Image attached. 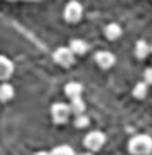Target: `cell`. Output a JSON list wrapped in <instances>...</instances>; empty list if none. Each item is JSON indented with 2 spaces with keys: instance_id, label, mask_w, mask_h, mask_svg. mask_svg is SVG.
I'll return each mask as SVG.
<instances>
[{
  "instance_id": "3",
  "label": "cell",
  "mask_w": 152,
  "mask_h": 155,
  "mask_svg": "<svg viewBox=\"0 0 152 155\" xmlns=\"http://www.w3.org/2000/svg\"><path fill=\"white\" fill-rule=\"evenodd\" d=\"M69 105L66 103H54V105L51 106V116H52V121L58 125H64L68 120H69Z\"/></svg>"
},
{
  "instance_id": "10",
  "label": "cell",
  "mask_w": 152,
  "mask_h": 155,
  "mask_svg": "<svg viewBox=\"0 0 152 155\" xmlns=\"http://www.w3.org/2000/svg\"><path fill=\"white\" fill-rule=\"evenodd\" d=\"M85 110H86V103L81 100V98L71 100V103H69V111L71 113H74L76 116H79V115H85Z\"/></svg>"
},
{
  "instance_id": "19",
  "label": "cell",
  "mask_w": 152,
  "mask_h": 155,
  "mask_svg": "<svg viewBox=\"0 0 152 155\" xmlns=\"http://www.w3.org/2000/svg\"><path fill=\"white\" fill-rule=\"evenodd\" d=\"M79 155H93V153H79Z\"/></svg>"
},
{
  "instance_id": "20",
  "label": "cell",
  "mask_w": 152,
  "mask_h": 155,
  "mask_svg": "<svg viewBox=\"0 0 152 155\" xmlns=\"http://www.w3.org/2000/svg\"><path fill=\"white\" fill-rule=\"evenodd\" d=\"M150 52H152V46H150Z\"/></svg>"
},
{
  "instance_id": "17",
  "label": "cell",
  "mask_w": 152,
  "mask_h": 155,
  "mask_svg": "<svg viewBox=\"0 0 152 155\" xmlns=\"http://www.w3.org/2000/svg\"><path fill=\"white\" fill-rule=\"evenodd\" d=\"M144 83L145 84H152V68H147L145 69V73H144Z\"/></svg>"
},
{
  "instance_id": "9",
  "label": "cell",
  "mask_w": 152,
  "mask_h": 155,
  "mask_svg": "<svg viewBox=\"0 0 152 155\" xmlns=\"http://www.w3.org/2000/svg\"><path fill=\"white\" fill-rule=\"evenodd\" d=\"M69 51L74 56H83L88 52V44L85 41H81V39H73L69 42Z\"/></svg>"
},
{
  "instance_id": "7",
  "label": "cell",
  "mask_w": 152,
  "mask_h": 155,
  "mask_svg": "<svg viewBox=\"0 0 152 155\" xmlns=\"http://www.w3.org/2000/svg\"><path fill=\"white\" fill-rule=\"evenodd\" d=\"M14 74V62L5 56H0V81H5Z\"/></svg>"
},
{
  "instance_id": "2",
  "label": "cell",
  "mask_w": 152,
  "mask_h": 155,
  "mask_svg": "<svg viewBox=\"0 0 152 155\" xmlns=\"http://www.w3.org/2000/svg\"><path fill=\"white\" fill-rule=\"evenodd\" d=\"M105 133L100 132V130H93V132H90L88 135L85 137V140H83V143H85V147L88 148L90 152H96L100 150L103 145H105Z\"/></svg>"
},
{
  "instance_id": "11",
  "label": "cell",
  "mask_w": 152,
  "mask_h": 155,
  "mask_svg": "<svg viewBox=\"0 0 152 155\" xmlns=\"http://www.w3.org/2000/svg\"><path fill=\"white\" fill-rule=\"evenodd\" d=\"M122 35V27L118 25V24H108L105 27V37L110 39V41H115V39H118Z\"/></svg>"
},
{
  "instance_id": "14",
  "label": "cell",
  "mask_w": 152,
  "mask_h": 155,
  "mask_svg": "<svg viewBox=\"0 0 152 155\" xmlns=\"http://www.w3.org/2000/svg\"><path fill=\"white\" fill-rule=\"evenodd\" d=\"M49 155H76V152L69 145H58L49 152Z\"/></svg>"
},
{
  "instance_id": "8",
  "label": "cell",
  "mask_w": 152,
  "mask_h": 155,
  "mask_svg": "<svg viewBox=\"0 0 152 155\" xmlns=\"http://www.w3.org/2000/svg\"><path fill=\"white\" fill-rule=\"evenodd\" d=\"M81 93H83V86L79 84V83H68L66 86H64V94H66L69 100H74V98H81Z\"/></svg>"
},
{
  "instance_id": "15",
  "label": "cell",
  "mask_w": 152,
  "mask_h": 155,
  "mask_svg": "<svg viewBox=\"0 0 152 155\" xmlns=\"http://www.w3.org/2000/svg\"><path fill=\"white\" fill-rule=\"evenodd\" d=\"M147 93H149V88H147V84H145L144 81L137 83L135 88H133V96H135L137 100H144V98L147 96Z\"/></svg>"
},
{
  "instance_id": "12",
  "label": "cell",
  "mask_w": 152,
  "mask_h": 155,
  "mask_svg": "<svg viewBox=\"0 0 152 155\" xmlns=\"http://www.w3.org/2000/svg\"><path fill=\"white\" fill-rule=\"evenodd\" d=\"M135 58L139 59H145L149 54H150V46H149L145 41H139V42L135 44Z\"/></svg>"
},
{
  "instance_id": "1",
  "label": "cell",
  "mask_w": 152,
  "mask_h": 155,
  "mask_svg": "<svg viewBox=\"0 0 152 155\" xmlns=\"http://www.w3.org/2000/svg\"><path fill=\"white\" fill-rule=\"evenodd\" d=\"M129 152L133 155H149L152 152V138L149 135H135L129 140Z\"/></svg>"
},
{
  "instance_id": "18",
  "label": "cell",
  "mask_w": 152,
  "mask_h": 155,
  "mask_svg": "<svg viewBox=\"0 0 152 155\" xmlns=\"http://www.w3.org/2000/svg\"><path fill=\"white\" fill-rule=\"evenodd\" d=\"M35 155H49V152H44V150H41V152H37Z\"/></svg>"
},
{
  "instance_id": "13",
  "label": "cell",
  "mask_w": 152,
  "mask_h": 155,
  "mask_svg": "<svg viewBox=\"0 0 152 155\" xmlns=\"http://www.w3.org/2000/svg\"><path fill=\"white\" fill-rule=\"evenodd\" d=\"M14 98V88L8 83L0 84V101H8Z\"/></svg>"
},
{
  "instance_id": "6",
  "label": "cell",
  "mask_w": 152,
  "mask_h": 155,
  "mask_svg": "<svg viewBox=\"0 0 152 155\" xmlns=\"http://www.w3.org/2000/svg\"><path fill=\"white\" fill-rule=\"evenodd\" d=\"M95 62L101 69H110L115 64V56L110 51H98L96 54H95Z\"/></svg>"
},
{
  "instance_id": "16",
  "label": "cell",
  "mask_w": 152,
  "mask_h": 155,
  "mask_svg": "<svg viewBox=\"0 0 152 155\" xmlns=\"http://www.w3.org/2000/svg\"><path fill=\"white\" fill-rule=\"evenodd\" d=\"M88 125H90V118L86 115H79L74 118V127L76 128H86Z\"/></svg>"
},
{
  "instance_id": "5",
  "label": "cell",
  "mask_w": 152,
  "mask_h": 155,
  "mask_svg": "<svg viewBox=\"0 0 152 155\" xmlns=\"http://www.w3.org/2000/svg\"><path fill=\"white\" fill-rule=\"evenodd\" d=\"M81 17H83V7H81V4H79V2L71 0L69 4L66 5V8H64V19H66L68 22L74 24V22H78Z\"/></svg>"
},
{
  "instance_id": "4",
  "label": "cell",
  "mask_w": 152,
  "mask_h": 155,
  "mask_svg": "<svg viewBox=\"0 0 152 155\" xmlns=\"http://www.w3.org/2000/svg\"><path fill=\"white\" fill-rule=\"evenodd\" d=\"M74 58H76V56L69 51V47H58V49L54 51V54H52L54 62H56V64H59V66H62V68L73 66V64H74Z\"/></svg>"
}]
</instances>
